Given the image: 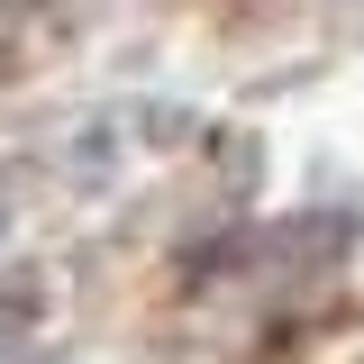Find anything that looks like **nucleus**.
I'll return each instance as SVG.
<instances>
[]
</instances>
